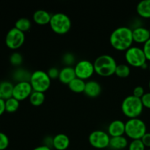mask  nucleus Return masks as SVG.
I'll return each mask as SVG.
<instances>
[{
	"instance_id": "nucleus-1",
	"label": "nucleus",
	"mask_w": 150,
	"mask_h": 150,
	"mask_svg": "<svg viewBox=\"0 0 150 150\" xmlns=\"http://www.w3.org/2000/svg\"><path fill=\"white\" fill-rule=\"evenodd\" d=\"M109 41L115 50L126 51L133 46V29L129 26H120L111 32Z\"/></svg>"
},
{
	"instance_id": "nucleus-2",
	"label": "nucleus",
	"mask_w": 150,
	"mask_h": 150,
	"mask_svg": "<svg viewBox=\"0 0 150 150\" xmlns=\"http://www.w3.org/2000/svg\"><path fill=\"white\" fill-rule=\"evenodd\" d=\"M93 64L95 73L102 77H109L115 74L118 64L115 59L108 54H103L98 57Z\"/></svg>"
},
{
	"instance_id": "nucleus-3",
	"label": "nucleus",
	"mask_w": 150,
	"mask_h": 150,
	"mask_svg": "<svg viewBox=\"0 0 150 150\" xmlns=\"http://www.w3.org/2000/svg\"><path fill=\"white\" fill-rule=\"evenodd\" d=\"M121 109L123 114L128 119L139 118L143 112L144 105L141 98L131 95L127 96L123 100Z\"/></svg>"
},
{
	"instance_id": "nucleus-4",
	"label": "nucleus",
	"mask_w": 150,
	"mask_h": 150,
	"mask_svg": "<svg viewBox=\"0 0 150 150\" xmlns=\"http://www.w3.org/2000/svg\"><path fill=\"white\" fill-rule=\"evenodd\" d=\"M49 26L54 33L60 35H65L71 29V19L65 13H54L51 16Z\"/></svg>"
},
{
	"instance_id": "nucleus-5",
	"label": "nucleus",
	"mask_w": 150,
	"mask_h": 150,
	"mask_svg": "<svg viewBox=\"0 0 150 150\" xmlns=\"http://www.w3.org/2000/svg\"><path fill=\"white\" fill-rule=\"evenodd\" d=\"M146 133V123L142 119H128L125 122V135L131 140L142 139Z\"/></svg>"
},
{
	"instance_id": "nucleus-6",
	"label": "nucleus",
	"mask_w": 150,
	"mask_h": 150,
	"mask_svg": "<svg viewBox=\"0 0 150 150\" xmlns=\"http://www.w3.org/2000/svg\"><path fill=\"white\" fill-rule=\"evenodd\" d=\"M29 83L33 89V91L45 93L51 86V79L48 76L47 72L38 70L32 73Z\"/></svg>"
},
{
	"instance_id": "nucleus-7",
	"label": "nucleus",
	"mask_w": 150,
	"mask_h": 150,
	"mask_svg": "<svg viewBox=\"0 0 150 150\" xmlns=\"http://www.w3.org/2000/svg\"><path fill=\"white\" fill-rule=\"evenodd\" d=\"M125 59L130 67H141L146 64V56L142 48L133 45L125 51Z\"/></svg>"
},
{
	"instance_id": "nucleus-8",
	"label": "nucleus",
	"mask_w": 150,
	"mask_h": 150,
	"mask_svg": "<svg viewBox=\"0 0 150 150\" xmlns=\"http://www.w3.org/2000/svg\"><path fill=\"white\" fill-rule=\"evenodd\" d=\"M111 137L107 132L102 130H96L89 135V143L92 147L103 149L109 146Z\"/></svg>"
},
{
	"instance_id": "nucleus-9",
	"label": "nucleus",
	"mask_w": 150,
	"mask_h": 150,
	"mask_svg": "<svg viewBox=\"0 0 150 150\" xmlns=\"http://www.w3.org/2000/svg\"><path fill=\"white\" fill-rule=\"evenodd\" d=\"M73 67L76 77L83 81L89 80L95 73L94 64L87 59L79 60Z\"/></svg>"
},
{
	"instance_id": "nucleus-10",
	"label": "nucleus",
	"mask_w": 150,
	"mask_h": 150,
	"mask_svg": "<svg viewBox=\"0 0 150 150\" xmlns=\"http://www.w3.org/2000/svg\"><path fill=\"white\" fill-rule=\"evenodd\" d=\"M25 42V34L13 27L8 31L5 37V44L11 50H17Z\"/></svg>"
},
{
	"instance_id": "nucleus-11",
	"label": "nucleus",
	"mask_w": 150,
	"mask_h": 150,
	"mask_svg": "<svg viewBox=\"0 0 150 150\" xmlns=\"http://www.w3.org/2000/svg\"><path fill=\"white\" fill-rule=\"evenodd\" d=\"M32 92L33 89L29 81L18 82L14 85L13 97L21 102L29 98Z\"/></svg>"
},
{
	"instance_id": "nucleus-12",
	"label": "nucleus",
	"mask_w": 150,
	"mask_h": 150,
	"mask_svg": "<svg viewBox=\"0 0 150 150\" xmlns=\"http://www.w3.org/2000/svg\"><path fill=\"white\" fill-rule=\"evenodd\" d=\"M107 133L110 137H117L125 134V122L120 120H115L108 126Z\"/></svg>"
},
{
	"instance_id": "nucleus-13",
	"label": "nucleus",
	"mask_w": 150,
	"mask_h": 150,
	"mask_svg": "<svg viewBox=\"0 0 150 150\" xmlns=\"http://www.w3.org/2000/svg\"><path fill=\"white\" fill-rule=\"evenodd\" d=\"M133 29V42L137 44H144L150 39L149 29L144 26H136Z\"/></svg>"
},
{
	"instance_id": "nucleus-14",
	"label": "nucleus",
	"mask_w": 150,
	"mask_h": 150,
	"mask_svg": "<svg viewBox=\"0 0 150 150\" xmlns=\"http://www.w3.org/2000/svg\"><path fill=\"white\" fill-rule=\"evenodd\" d=\"M102 91L101 85L95 80H89L86 81V86L83 93L89 98H95L99 96Z\"/></svg>"
},
{
	"instance_id": "nucleus-15",
	"label": "nucleus",
	"mask_w": 150,
	"mask_h": 150,
	"mask_svg": "<svg viewBox=\"0 0 150 150\" xmlns=\"http://www.w3.org/2000/svg\"><path fill=\"white\" fill-rule=\"evenodd\" d=\"M70 144V138L64 133H59L53 137V148L57 150H66Z\"/></svg>"
},
{
	"instance_id": "nucleus-16",
	"label": "nucleus",
	"mask_w": 150,
	"mask_h": 150,
	"mask_svg": "<svg viewBox=\"0 0 150 150\" xmlns=\"http://www.w3.org/2000/svg\"><path fill=\"white\" fill-rule=\"evenodd\" d=\"M52 15L45 10H38L34 13L32 19L36 24L45 26L49 24Z\"/></svg>"
},
{
	"instance_id": "nucleus-17",
	"label": "nucleus",
	"mask_w": 150,
	"mask_h": 150,
	"mask_svg": "<svg viewBox=\"0 0 150 150\" xmlns=\"http://www.w3.org/2000/svg\"><path fill=\"white\" fill-rule=\"evenodd\" d=\"M76 73H75L74 67L64 66L60 70L59 80L62 83L68 85L72 81L76 79Z\"/></svg>"
},
{
	"instance_id": "nucleus-18",
	"label": "nucleus",
	"mask_w": 150,
	"mask_h": 150,
	"mask_svg": "<svg viewBox=\"0 0 150 150\" xmlns=\"http://www.w3.org/2000/svg\"><path fill=\"white\" fill-rule=\"evenodd\" d=\"M128 140L125 136L111 137L109 143V147L114 150H121L125 149L128 146Z\"/></svg>"
},
{
	"instance_id": "nucleus-19",
	"label": "nucleus",
	"mask_w": 150,
	"mask_h": 150,
	"mask_svg": "<svg viewBox=\"0 0 150 150\" xmlns=\"http://www.w3.org/2000/svg\"><path fill=\"white\" fill-rule=\"evenodd\" d=\"M136 12L143 18H150V0H142L136 6Z\"/></svg>"
},
{
	"instance_id": "nucleus-20",
	"label": "nucleus",
	"mask_w": 150,
	"mask_h": 150,
	"mask_svg": "<svg viewBox=\"0 0 150 150\" xmlns=\"http://www.w3.org/2000/svg\"><path fill=\"white\" fill-rule=\"evenodd\" d=\"M13 88H14V85L10 81H4L0 83V92L4 100L13 97Z\"/></svg>"
},
{
	"instance_id": "nucleus-21",
	"label": "nucleus",
	"mask_w": 150,
	"mask_h": 150,
	"mask_svg": "<svg viewBox=\"0 0 150 150\" xmlns=\"http://www.w3.org/2000/svg\"><path fill=\"white\" fill-rule=\"evenodd\" d=\"M86 81L76 77L68 84V87L75 93H82L84 92Z\"/></svg>"
},
{
	"instance_id": "nucleus-22",
	"label": "nucleus",
	"mask_w": 150,
	"mask_h": 150,
	"mask_svg": "<svg viewBox=\"0 0 150 150\" xmlns=\"http://www.w3.org/2000/svg\"><path fill=\"white\" fill-rule=\"evenodd\" d=\"M29 102L32 104L33 106L38 107L42 105L45 100V93L40 92H36V91H33L32 93L29 98Z\"/></svg>"
},
{
	"instance_id": "nucleus-23",
	"label": "nucleus",
	"mask_w": 150,
	"mask_h": 150,
	"mask_svg": "<svg viewBox=\"0 0 150 150\" xmlns=\"http://www.w3.org/2000/svg\"><path fill=\"white\" fill-rule=\"evenodd\" d=\"M31 75L32 73H29L28 70L25 69L19 68L17 69L13 73V79L18 82H24L29 81L30 80Z\"/></svg>"
},
{
	"instance_id": "nucleus-24",
	"label": "nucleus",
	"mask_w": 150,
	"mask_h": 150,
	"mask_svg": "<svg viewBox=\"0 0 150 150\" xmlns=\"http://www.w3.org/2000/svg\"><path fill=\"white\" fill-rule=\"evenodd\" d=\"M15 27L25 33L30 30L32 27V21L27 18H20L16 21Z\"/></svg>"
},
{
	"instance_id": "nucleus-25",
	"label": "nucleus",
	"mask_w": 150,
	"mask_h": 150,
	"mask_svg": "<svg viewBox=\"0 0 150 150\" xmlns=\"http://www.w3.org/2000/svg\"><path fill=\"white\" fill-rule=\"evenodd\" d=\"M130 67L127 64L121 63L117 64V69L115 71V75L119 78L121 79H125L127 78L130 74Z\"/></svg>"
},
{
	"instance_id": "nucleus-26",
	"label": "nucleus",
	"mask_w": 150,
	"mask_h": 150,
	"mask_svg": "<svg viewBox=\"0 0 150 150\" xmlns=\"http://www.w3.org/2000/svg\"><path fill=\"white\" fill-rule=\"evenodd\" d=\"M20 106V102L13 97L5 100L6 111L8 113H14L18 111Z\"/></svg>"
},
{
	"instance_id": "nucleus-27",
	"label": "nucleus",
	"mask_w": 150,
	"mask_h": 150,
	"mask_svg": "<svg viewBox=\"0 0 150 150\" xmlns=\"http://www.w3.org/2000/svg\"><path fill=\"white\" fill-rule=\"evenodd\" d=\"M23 56L18 52H14L11 54L10 57V62L12 65L15 67H18L23 63Z\"/></svg>"
},
{
	"instance_id": "nucleus-28",
	"label": "nucleus",
	"mask_w": 150,
	"mask_h": 150,
	"mask_svg": "<svg viewBox=\"0 0 150 150\" xmlns=\"http://www.w3.org/2000/svg\"><path fill=\"white\" fill-rule=\"evenodd\" d=\"M62 62L64 63V65L67 67H73V64H76V57L72 53H66L63 55Z\"/></svg>"
},
{
	"instance_id": "nucleus-29",
	"label": "nucleus",
	"mask_w": 150,
	"mask_h": 150,
	"mask_svg": "<svg viewBox=\"0 0 150 150\" xmlns=\"http://www.w3.org/2000/svg\"><path fill=\"white\" fill-rule=\"evenodd\" d=\"M146 146L143 144L141 139L137 140H132L129 143L128 150H145Z\"/></svg>"
},
{
	"instance_id": "nucleus-30",
	"label": "nucleus",
	"mask_w": 150,
	"mask_h": 150,
	"mask_svg": "<svg viewBox=\"0 0 150 150\" xmlns=\"http://www.w3.org/2000/svg\"><path fill=\"white\" fill-rule=\"evenodd\" d=\"M10 140L5 133L0 132V150H5L9 146Z\"/></svg>"
},
{
	"instance_id": "nucleus-31",
	"label": "nucleus",
	"mask_w": 150,
	"mask_h": 150,
	"mask_svg": "<svg viewBox=\"0 0 150 150\" xmlns=\"http://www.w3.org/2000/svg\"><path fill=\"white\" fill-rule=\"evenodd\" d=\"M59 71L60 70H59L58 68H57L55 67H52L48 69V71H47V73H48V76H49L51 80H54V79H59Z\"/></svg>"
},
{
	"instance_id": "nucleus-32",
	"label": "nucleus",
	"mask_w": 150,
	"mask_h": 150,
	"mask_svg": "<svg viewBox=\"0 0 150 150\" xmlns=\"http://www.w3.org/2000/svg\"><path fill=\"white\" fill-rule=\"evenodd\" d=\"M144 94H145V91L143 86H137L133 89V96L136 97V98H142Z\"/></svg>"
},
{
	"instance_id": "nucleus-33",
	"label": "nucleus",
	"mask_w": 150,
	"mask_h": 150,
	"mask_svg": "<svg viewBox=\"0 0 150 150\" xmlns=\"http://www.w3.org/2000/svg\"><path fill=\"white\" fill-rule=\"evenodd\" d=\"M141 100H142L144 108H146L150 109V92H145V94L141 98Z\"/></svg>"
},
{
	"instance_id": "nucleus-34",
	"label": "nucleus",
	"mask_w": 150,
	"mask_h": 150,
	"mask_svg": "<svg viewBox=\"0 0 150 150\" xmlns=\"http://www.w3.org/2000/svg\"><path fill=\"white\" fill-rule=\"evenodd\" d=\"M144 52L145 56H146V59L150 62V39L148 40L143 45L142 47Z\"/></svg>"
},
{
	"instance_id": "nucleus-35",
	"label": "nucleus",
	"mask_w": 150,
	"mask_h": 150,
	"mask_svg": "<svg viewBox=\"0 0 150 150\" xmlns=\"http://www.w3.org/2000/svg\"><path fill=\"white\" fill-rule=\"evenodd\" d=\"M141 140L142 141L143 144L146 147H148L150 149V133H146L143 137L142 138Z\"/></svg>"
},
{
	"instance_id": "nucleus-36",
	"label": "nucleus",
	"mask_w": 150,
	"mask_h": 150,
	"mask_svg": "<svg viewBox=\"0 0 150 150\" xmlns=\"http://www.w3.org/2000/svg\"><path fill=\"white\" fill-rule=\"evenodd\" d=\"M45 146H48L49 148H53V138L50 137V136H47L44 139V142H43V144Z\"/></svg>"
},
{
	"instance_id": "nucleus-37",
	"label": "nucleus",
	"mask_w": 150,
	"mask_h": 150,
	"mask_svg": "<svg viewBox=\"0 0 150 150\" xmlns=\"http://www.w3.org/2000/svg\"><path fill=\"white\" fill-rule=\"evenodd\" d=\"M5 111V100L3 99H0V116L2 115Z\"/></svg>"
},
{
	"instance_id": "nucleus-38",
	"label": "nucleus",
	"mask_w": 150,
	"mask_h": 150,
	"mask_svg": "<svg viewBox=\"0 0 150 150\" xmlns=\"http://www.w3.org/2000/svg\"><path fill=\"white\" fill-rule=\"evenodd\" d=\"M33 150H51V148L45 146V145H41V146H36Z\"/></svg>"
},
{
	"instance_id": "nucleus-39",
	"label": "nucleus",
	"mask_w": 150,
	"mask_h": 150,
	"mask_svg": "<svg viewBox=\"0 0 150 150\" xmlns=\"http://www.w3.org/2000/svg\"><path fill=\"white\" fill-rule=\"evenodd\" d=\"M0 99H3V98H2V95H1V92H0ZM3 100H4V99H3Z\"/></svg>"
},
{
	"instance_id": "nucleus-40",
	"label": "nucleus",
	"mask_w": 150,
	"mask_h": 150,
	"mask_svg": "<svg viewBox=\"0 0 150 150\" xmlns=\"http://www.w3.org/2000/svg\"><path fill=\"white\" fill-rule=\"evenodd\" d=\"M148 68H149V72H150V62H149V67H148Z\"/></svg>"
},
{
	"instance_id": "nucleus-41",
	"label": "nucleus",
	"mask_w": 150,
	"mask_h": 150,
	"mask_svg": "<svg viewBox=\"0 0 150 150\" xmlns=\"http://www.w3.org/2000/svg\"><path fill=\"white\" fill-rule=\"evenodd\" d=\"M149 89H150V80H149Z\"/></svg>"
},
{
	"instance_id": "nucleus-42",
	"label": "nucleus",
	"mask_w": 150,
	"mask_h": 150,
	"mask_svg": "<svg viewBox=\"0 0 150 150\" xmlns=\"http://www.w3.org/2000/svg\"><path fill=\"white\" fill-rule=\"evenodd\" d=\"M149 32H150V28H149Z\"/></svg>"
},
{
	"instance_id": "nucleus-43",
	"label": "nucleus",
	"mask_w": 150,
	"mask_h": 150,
	"mask_svg": "<svg viewBox=\"0 0 150 150\" xmlns=\"http://www.w3.org/2000/svg\"><path fill=\"white\" fill-rule=\"evenodd\" d=\"M147 150H150V149H147Z\"/></svg>"
}]
</instances>
